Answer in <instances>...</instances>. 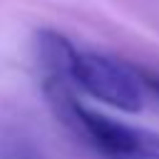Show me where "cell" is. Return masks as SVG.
Instances as JSON below:
<instances>
[{
	"instance_id": "7a4b0ae2",
	"label": "cell",
	"mask_w": 159,
	"mask_h": 159,
	"mask_svg": "<svg viewBox=\"0 0 159 159\" xmlns=\"http://www.w3.org/2000/svg\"><path fill=\"white\" fill-rule=\"evenodd\" d=\"M65 82L70 87L82 89L84 94L122 109V112H142L144 107V82L142 75L99 52H84V50H75L72 60L67 65L65 72Z\"/></svg>"
},
{
	"instance_id": "6da1fadb",
	"label": "cell",
	"mask_w": 159,
	"mask_h": 159,
	"mask_svg": "<svg viewBox=\"0 0 159 159\" xmlns=\"http://www.w3.org/2000/svg\"><path fill=\"white\" fill-rule=\"evenodd\" d=\"M45 94L57 119L102 159H159V132L89 109L67 82L55 77L45 80Z\"/></svg>"
},
{
	"instance_id": "3957f363",
	"label": "cell",
	"mask_w": 159,
	"mask_h": 159,
	"mask_svg": "<svg viewBox=\"0 0 159 159\" xmlns=\"http://www.w3.org/2000/svg\"><path fill=\"white\" fill-rule=\"evenodd\" d=\"M144 87H149L154 94H159V72H139Z\"/></svg>"
}]
</instances>
